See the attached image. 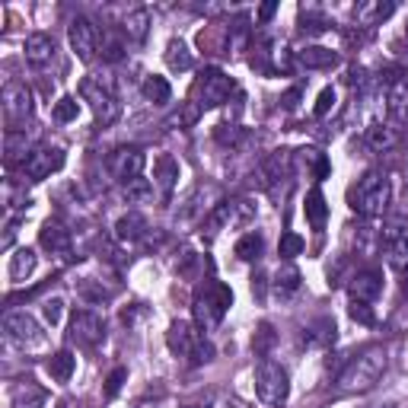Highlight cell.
<instances>
[{
	"mask_svg": "<svg viewBox=\"0 0 408 408\" xmlns=\"http://www.w3.org/2000/svg\"><path fill=\"white\" fill-rule=\"evenodd\" d=\"M386 348H380V344H373V348L361 351L357 357H351L348 367L338 373V389L341 392H367V389H373L376 382H380L382 370H386Z\"/></svg>",
	"mask_w": 408,
	"mask_h": 408,
	"instance_id": "cell-1",
	"label": "cell"
},
{
	"mask_svg": "<svg viewBox=\"0 0 408 408\" xmlns=\"http://www.w3.org/2000/svg\"><path fill=\"white\" fill-rule=\"evenodd\" d=\"M233 306V290L220 280H204L195 290V300H191V310H195V325L201 332H210L223 322L227 310Z\"/></svg>",
	"mask_w": 408,
	"mask_h": 408,
	"instance_id": "cell-2",
	"label": "cell"
},
{
	"mask_svg": "<svg viewBox=\"0 0 408 408\" xmlns=\"http://www.w3.org/2000/svg\"><path fill=\"white\" fill-rule=\"evenodd\" d=\"M166 344H169L172 354L191 357V363H208L210 357H214V348H210V341L204 338V332L198 329V325L185 322V319H178V322L169 325Z\"/></svg>",
	"mask_w": 408,
	"mask_h": 408,
	"instance_id": "cell-3",
	"label": "cell"
},
{
	"mask_svg": "<svg viewBox=\"0 0 408 408\" xmlns=\"http://www.w3.org/2000/svg\"><path fill=\"white\" fill-rule=\"evenodd\" d=\"M386 204H389V178L376 169H370L351 188V208L363 217H380L386 210Z\"/></svg>",
	"mask_w": 408,
	"mask_h": 408,
	"instance_id": "cell-4",
	"label": "cell"
},
{
	"mask_svg": "<svg viewBox=\"0 0 408 408\" xmlns=\"http://www.w3.org/2000/svg\"><path fill=\"white\" fill-rule=\"evenodd\" d=\"M287 392H290L287 370L274 361H259V367H255V395H259V402L274 408L287 399Z\"/></svg>",
	"mask_w": 408,
	"mask_h": 408,
	"instance_id": "cell-5",
	"label": "cell"
},
{
	"mask_svg": "<svg viewBox=\"0 0 408 408\" xmlns=\"http://www.w3.org/2000/svg\"><path fill=\"white\" fill-rule=\"evenodd\" d=\"M80 96L89 102V108H93L96 121H99L102 128L112 125V121L121 115V102H118V96H115V89L108 86V83L86 76V80L80 83Z\"/></svg>",
	"mask_w": 408,
	"mask_h": 408,
	"instance_id": "cell-6",
	"label": "cell"
},
{
	"mask_svg": "<svg viewBox=\"0 0 408 408\" xmlns=\"http://www.w3.org/2000/svg\"><path fill=\"white\" fill-rule=\"evenodd\" d=\"M70 341L83 344V348H96L99 341H106V319L96 310H76L70 316Z\"/></svg>",
	"mask_w": 408,
	"mask_h": 408,
	"instance_id": "cell-7",
	"label": "cell"
},
{
	"mask_svg": "<svg viewBox=\"0 0 408 408\" xmlns=\"http://www.w3.org/2000/svg\"><path fill=\"white\" fill-rule=\"evenodd\" d=\"M4 329H6V338L19 348L32 351V348H42L45 344V332L29 312H6L4 316Z\"/></svg>",
	"mask_w": 408,
	"mask_h": 408,
	"instance_id": "cell-8",
	"label": "cell"
},
{
	"mask_svg": "<svg viewBox=\"0 0 408 408\" xmlns=\"http://www.w3.org/2000/svg\"><path fill=\"white\" fill-rule=\"evenodd\" d=\"M233 89H236V83L230 80L220 67H208L201 76H198V96H201V102H198V106H201V108L223 106V102L230 99V93H233Z\"/></svg>",
	"mask_w": 408,
	"mask_h": 408,
	"instance_id": "cell-9",
	"label": "cell"
},
{
	"mask_svg": "<svg viewBox=\"0 0 408 408\" xmlns=\"http://www.w3.org/2000/svg\"><path fill=\"white\" fill-rule=\"evenodd\" d=\"M144 150L140 147H118V150L108 153L106 166L108 172H112V178H118V182H134V178H140V172H144Z\"/></svg>",
	"mask_w": 408,
	"mask_h": 408,
	"instance_id": "cell-10",
	"label": "cell"
},
{
	"mask_svg": "<svg viewBox=\"0 0 408 408\" xmlns=\"http://www.w3.org/2000/svg\"><path fill=\"white\" fill-rule=\"evenodd\" d=\"M382 252L392 268H408V220L395 217L382 227Z\"/></svg>",
	"mask_w": 408,
	"mask_h": 408,
	"instance_id": "cell-11",
	"label": "cell"
},
{
	"mask_svg": "<svg viewBox=\"0 0 408 408\" xmlns=\"http://www.w3.org/2000/svg\"><path fill=\"white\" fill-rule=\"evenodd\" d=\"M61 166H64V150H61V147L38 144L35 150L29 153V159L23 163V172L32 178V182H42V178H48L51 172H57Z\"/></svg>",
	"mask_w": 408,
	"mask_h": 408,
	"instance_id": "cell-12",
	"label": "cell"
},
{
	"mask_svg": "<svg viewBox=\"0 0 408 408\" xmlns=\"http://www.w3.org/2000/svg\"><path fill=\"white\" fill-rule=\"evenodd\" d=\"M67 38H70V48L76 51V57L80 61H93L96 51H99V32H96V26L89 23L86 16H74L67 26Z\"/></svg>",
	"mask_w": 408,
	"mask_h": 408,
	"instance_id": "cell-13",
	"label": "cell"
},
{
	"mask_svg": "<svg viewBox=\"0 0 408 408\" xmlns=\"http://www.w3.org/2000/svg\"><path fill=\"white\" fill-rule=\"evenodd\" d=\"M4 108L6 115H10V121H26L32 115V89L26 86V83L13 80L4 86Z\"/></svg>",
	"mask_w": 408,
	"mask_h": 408,
	"instance_id": "cell-14",
	"label": "cell"
},
{
	"mask_svg": "<svg viewBox=\"0 0 408 408\" xmlns=\"http://www.w3.org/2000/svg\"><path fill=\"white\" fill-rule=\"evenodd\" d=\"M26 61L35 64V67H45V64L55 61V38L48 32H32L26 35Z\"/></svg>",
	"mask_w": 408,
	"mask_h": 408,
	"instance_id": "cell-15",
	"label": "cell"
},
{
	"mask_svg": "<svg viewBox=\"0 0 408 408\" xmlns=\"http://www.w3.org/2000/svg\"><path fill=\"white\" fill-rule=\"evenodd\" d=\"M35 150L32 147V137L26 134V128H6V134H4V153H6V163H19V159H29V153Z\"/></svg>",
	"mask_w": 408,
	"mask_h": 408,
	"instance_id": "cell-16",
	"label": "cell"
},
{
	"mask_svg": "<svg viewBox=\"0 0 408 408\" xmlns=\"http://www.w3.org/2000/svg\"><path fill=\"white\" fill-rule=\"evenodd\" d=\"M382 290V274L380 271H357L354 278H351V300H363V303H370V300H376Z\"/></svg>",
	"mask_w": 408,
	"mask_h": 408,
	"instance_id": "cell-17",
	"label": "cell"
},
{
	"mask_svg": "<svg viewBox=\"0 0 408 408\" xmlns=\"http://www.w3.org/2000/svg\"><path fill=\"white\" fill-rule=\"evenodd\" d=\"M42 249H48L51 255H70V230H64L57 220H48L38 233Z\"/></svg>",
	"mask_w": 408,
	"mask_h": 408,
	"instance_id": "cell-18",
	"label": "cell"
},
{
	"mask_svg": "<svg viewBox=\"0 0 408 408\" xmlns=\"http://www.w3.org/2000/svg\"><path fill=\"white\" fill-rule=\"evenodd\" d=\"M389 118L392 125L408 128V76L389 86Z\"/></svg>",
	"mask_w": 408,
	"mask_h": 408,
	"instance_id": "cell-19",
	"label": "cell"
},
{
	"mask_svg": "<svg viewBox=\"0 0 408 408\" xmlns=\"http://www.w3.org/2000/svg\"><path fill=\"white\" fill-rule=\"evenodd\" d=\"M297 61L310 70H329V67H335L341 57H338V51L322 48V45H306L303 51H297Z\"/></svg>",
	"mask_w": 408,
	"mask_h": 408,
	"instance_id": "cell-20",
	"label": "cell"
},
{
	"mask_svg": "<svg viewBox=\"0 0 408 408\" xmlns=\"http://www.w3.org/2000/svg\"><path fill=\"white\" fill-rule=\"evenodd\" d=\"M144 233H147V220L137 210H128V214L118 217V223H115V239L118 242H137Z\"/></svg>",
	"mask_w": 408,
	"mask_h": 408,
	"instance_id": "cell-21",
	"label": "cell"
},
{
	"mask_svg": "<svg viewBox=\"0 0 408 408\" xmlns=\"http://www.w3.org/2000/svg\"><path fill=\"white\" fill-rule=\"evenodd\" d=\"M293 169V159H290V150H274L271 157L265 159V178L268 185L280 182V178H287Z\"/></svg>",
	"mask_w": 408,
	"mask_h": 408,
	"instance_id": "cell-22",
	"label": "cell"
},
{
	"mask_svg": "<svg viewBox=\"0 0 408 408\" xmlns=\"http://www.w3.org/2000/svg\"><path fill=\"white\" fill-rule=\"evenodd\" d=\"M303 210H306V220L312 223V230H322L325 227V217H329V204H325V195L319 188H312L303 201Z\"/></svg>",
	"mask_w": 408,
	"mask_h": 408,
	"instance_id": "cell-23",
	"label": "cell"
},
{
	"mask_svg": "<svg viewBox=\"0 0 408 408\" xmlns=\"http://www.w3.org/2000/svg\"><path fill=\"white\" fill-rule=\"evenodd\" d=\"M392 13H395L392 0H389V4H361V6H354V19L361 26H376L386 16H392Z\"/></svg>",
	"mask_w": 408,
	"mask_h": 408,
	"instance_id": "cell-24",
	"label": "cell"
},
{
	"mask_svg": "<svg viewBox=\"0 0 408 408\" xmlns=\"http://www.w3.org/2000/svg\"><path fill=\"white\" fill-rule=\"evenodd\" d=\"M153 178H157V185L163 188V195H169L172 185H176V178H178V163L169 157V153H163V157L157 159V166H153Z\"/></svg>",
	"mask_w": 408,
	"mask_h": 408,
	"instance_id": "cell-25",
	"label": "cell"
},
{
	"mask_svg": "<svg viewBox=\"0 0 408 408\" xmlns=\"http://www.w3.org/2000/svg\"><path fill=\"white\" fill-rule=\"evenodd\" d=\"M147 29H150V13L147 10H131L125 16V23H121V32H125L128 38H134V42H144Z\"/></svg>",
	"mask_w": 408,
	"mask_h": 408,
	"instance_id": "cell-26",
	"label": "cell"
},
{
	"mask_svg": "<svg viewBox=\"0 0 408 408\" xmlns=\"http://www.w3.org/2000/svg\"><path fill=\"white\" fill-rule=\"evenodd\" d=\"M74 367H76V357L70 351H57L55 357H48V373L57 382H67L74 376Z\"/></svg>",
	"mask_w": 408,
	"mask_h": 408,
	"instance_id": "cell-27",
	"label": "cell"
},
{
	"mask_svg": "<svg viewBox=\"0 0 408 408\" xmlns=\"http://www.w3.org/2000/svg\"><path fill=\"white\" fill-rule=\"evenodd\" d=\"M35 271V252H32V249H16V252H13V259H10V278L13 280H26L29 278V274Z\"/></svg>",
	"mask_w": 408,
	"mask_h": 408,
	"instance_id": "cell-28",
	"label": "cell"
},
{
	"mask_svg": "<svg viewBox=\"0 0 408 408\" xmlns=\"http://www.w3.org/2000/svg\"><path fill=\"white\" fill-rule=\"evenodd\" d=\"M274 344H278V332L271 329V322H261L259 329H255V335H252V351H255V357L268 361V354H271Z\"/></svg>",
	"mask_w": 408,
	"mask_h": 408,
	"instance_id": "cell-29",
	"label": "cell"
},
{
	"mask_svg": "<svg viewBox=\"0 0 408 408\" xmlns=\"http://www.w3.org/2000/svg\"><path fill=\"white\" fill-rule=\"evenodd\" d=\"M144 96L150 102H157V106H166V102L172 99V86H169V80L166 76H157V74H150L144 80Z\"/></svg>",
	"mask_w": 408,
	"mask_h": 408,
	"instance_id": "cell-30",
	"label": "cell"
},
{
	"mask_svg": "<svg viewBox=\"0 0 408 408\" xmlns=\"http://www.w3.org/2000/svg\"><path fill=\"white\" fill-rule=\"evenodd\" d=\"M166 64H169L172 70H191V51L182 38H172V42L166 45Z\"/></svg>",
	"mask_w": 408,
	"mask_h": 408,
	"instance_id": "cell-31",
	"label": "cell"
},
{
	"mask_svg": "<svg viewBox=\"0 0 408 408\" xmlns=\"http://www.w3.org/2000/svg\"><path fill=\"white\" fill-rule=\"evenodd\" d=\"M236 259L239 261H255L261 255V236L259 233H246L239 242H236Z\"/></svg>",
	"mask_w": 408,
	"mask_h": 408,
	"instance_id": "cell-32",
	"label": "cell"
},
{
	"mask_svg": "<svg viewBox=\"0 0 408 408\" xmlns=\"http://www.w3.org/2000/svg\"><path fill=\"white\" fill-rule=\"evenodd\" d=\"M335 322H332V319H319L316 325H310V341L312 344H335Z\"/></svg>",
	"mask_w": 408,
	"mask_h": 408,
	"instance_id": "cell-33",
	"label": "cell"
},
{
	"mask_svg": "<svg viewBox=\"0 0 408 408\" xmlns=\"http://www.w3.org/2000/svg\"><path fill=\"white\" fill-rule=\"evenodd\" d=\"M300 29H303L306 35H319V32L329 29V19H325L322 13L306 10V6H303V13H300Z\"/></svg>",
	"mask_w": 408,
	"mask_h": 408,
	"instance_id": "cell-34",
	"label": "cell"
},
{
	"mask_svg": "<svg viewBox=\"0 0 408 408\" xmlns=\"http://www.w3.org/2000/svg\"><path fill=\"white\" fill-rule=\"evenodd\" d=\"M367 144L373 147V150H386V147L395 144V134L389 131L386 125H370L367 128Z\"/></svg>",
	"mask_w": 408,
	"mask_h": 408,
	"instance_id": "cell-35",
	"label": "cell"
},
{
	"mask_svg": "<svg viewBox=\"0 0 408 408\" xmlns=\"http://www.w3.org/2000/svg\"><path fill=\"white\" fill-rule=\"evenodd\" d=\"M303 249H306V242H303V236H300V233H284V236H280V242H278V255L284 261H290L293 255H300Z\"/></svg>",
	"mask_w": 408,
	"mask_h": 408,
	"instance_id": "cell-36",
	"label": "cell"
},
{
	"mask_svg": "<svg viewBox=\"0 0 408 408\" xmlns=\"http://www.w3.org/2000/svg\"><path fill=\"white\" fill-rule=\"evenodd\" d=\"M274 284H278L280 290H297L300 287V268L290 265V261H284V265L278 268V274H274Z\"/></svg>",
	"mask_w": 408,
	"mask_h": 408,
	"instance_id": "cell-37",
	"label": "cell"
},
{
	"mask_svg": "<svg viewBox=\"0 0 408 408\" xmlns=\"http://www.w3.org/2000/svg\"><path fill=\"white\" fill-rule=\"evenodd\" d=\"M13 408H45V392L42 389H32V386H23L13 399Z\"/></svg>",
	"mask_w": 408,
	"mask_h": 408,
	"instance_id": "cell-38",
	"label": "cell"
},
{
	"mask_svg": "<svg viewBox=\"0 0 408 408\" xmlns=\"http://www.w3.org/2000/svg\"><path fill=\"white\" fill-rule=\"evenodd\" d=\"M76 112H80V102L74 99V96H64V99H57L55 102V121H61V125H67V121H74L76 118Z\"/></svg>",
	"mask_w": 408,
	"mask_h": 408,
	"instance_id": "cell-39",
	"label": "cell"
},
{
	"mask_svg": "<svg viewBox=\"0 0 408 408\" xmlns=\"http://www.w3.org/2000/svg\"><path fill=\"white\" fill-rule=\"evenodd\" d=\"M76 293H80L83 300H86L89 306H96V303H102V300H108V290H102V287H96L93 280H80V284H76Z\"/></svg>",
	"mask_w": 408,
	"mask_h": 408,
	"instance_id": "cell-40",
	"label": "cell"
},
{
	"mask_svg": "<svg viewBox=\"0 0 408 408\" xmlns=\"http://www.w3.org/2000/svg\"><path fill=\"white\" fill-rule=\"evenodd\" d=\"M348 312H351V319H354V322H361V325H373V322H376V316H373V310H370V303H363V300H351Z\"/></svg>",
	"mask_w": 408,
	"mask_h": 408,
	"instance_id": "cell-41",
	"label": "cell"
},
{
	"mask_svg": "<svg viewBox=\"0 0 408 408\" xmlns=\"http://www.w3.org/2000/svg\"><path fill=\"white\" fill-rule=\"evenodd\" d=\"M214 137H217V144H223V147H239L242 144V131L236 125H220L214 131Z\"/></svg>",
	"mask_w": 408,
	"mask_h": 408,
	"instance_id": "cell-42",
	"label": "cell"
},
{
	"mask_svg": "<svg viewBox=\"0 0 408 408\" xmlns=\"http://www.w3.org/2000/svg\"><path fill=\"white\" fill-rule=\"evenodd\" d=\"M125 380H128V370L125 367H115L112 373H108V380H106V395H108V399H115V395L121 392Z\"/></svg>",
	"mask_w": 408,
	"mask_h": 408,
	"instance_id": "cell-43",
	"label": "cell"
},
{
	"mask_svg": "<svg viewBox=\"0 0 408 408\" xmlns=\"http://www.w3.org/2000/svg\"><path fill=\"white\" fill-rule=\"evenodd\" d=\"M332 106H335V89L325 86L322 93H319L316 108H312V112H316V118H322V115H329V112H332Z\"/></svg>",
	"mask_w": 408,
	"mask_h": 408,
	"instance_id": "cell-44",
	"label": "cell"
},
{
	"mask_svg": "<svg viewBox=\"0 0 408 408\" xmlns=\"http://www.w3.org/2000/svg\"><path fill=\"white\" fill-rule=\"evenodd\" d=\"M61 312H64V300H61V297L45 300V322H48V325H57V322H61Z\"/></svg>",
	"mask_w": 408,
	"mask_h": 408,
	"instance_id": "cell-45",
	"label": "cell"
},
{
	"mask_svg": "<svg viewBox=\"0 0 408 408\" xmlns=\"http://www.w3.org/2000/svg\"><path fill=\"white\" fill-rule=\"evenodd\" d=\"M102 57H106V61H121V57H125V48H121V42H115V38H106V42H102Z\"/></svg>",
	"mask_w": 408,
	"mask_h": 408,
	"instance_id": "cell-46",
	"label": "cell"
},
{
	"mask_svg": "<svg viewBox=\"0 0 408 408\" xmlns=\"http://www.w3.org/2000/svg\"><path fill=\"white\" fill-rule=\"evenodd\" d=\"M125 191H128V198H147L150 195V182L140 176V178H134V182H128Z\"/></svg>",
	"mask_w": 408,
	"mask_h": 408,
	"instance_id": "cell-47",
	"label": "cell"
},
{
	"mask_svg": "<svg viewBox=\"0 0 408 408\" xmlns=\"http://www.w3.org/2000/svg\"><path fill=\"white\" fill-rule=\"evenodd\" d=\"M300 96H303V89H300V86H290L284 96H280V108H287V112H293V108L300 106Z\"/></svg>",
	"mask_w": 408,
	"mask_h": 408,
	"instance_id": "cell-48",
	"label": "cell"
},
{
	"mask_svg": "<svg viewBox=\"0 0 408 408\" xmlns=\"http://www.w3.org/2000/svg\"><path fill=\"white\" fill-rule=\"evenodd\" d=\"M252 297L265 303V274H252Z\"/></svg>",
	"mask_w": 408,
	"mask_h": 408,
	"instance_id": "cell-49",
	"label": "cell"
},
{
	"mask_svg": "<svg viewBox=\"0 0 408 408\" xmlns=\"http://www.w3.org/2000/svg\"><path fill=\"white\" fill-rule=\"evenodd\" d=\"M278 13V4L274 0H268V4H261V10H259V23H268V19Z\"/></svg>",
	"mask_w": 408,
	"mask_h": 408,
	"instance_id": "cell-50",
	"label": "cell"
},
{
	"mask_svg": "<svg viewBox=\"0 0 408 408\" xmlns=\"http://www.w3.org/2000/svg\"><path fill=\"white\" fill-rule=\"evenodd\" d=\"M13 236H16V220H13L10 227H6V236H4V249H10V246H13Z\"/></svg>",
	"mask_w": 408,
	"mask_h": 408,
	"instance_id": "cell-51",
	"label": "cell"
},
{
	"mask_svg": "<svg viewBox=\"0 0 408 408\" xmlns=\"http://www.w3.org/2000/svg\"><path fill=\"white\" fill-rule=\"evenodd\" d=\"M61 408H83V405H80V402L70 399V402H61Z\"/></svg>",
	"mask_w": 408,
	"mask_h": 408,
	"instance_id": "cell-52",
	"label": "cell"
},
{
	"mask_svg": "<svg viewBox=\"0 0 408 408\" xmlns=\"http://www.w3.org/2000/svg\"><path fill=\"white\" fill-rule=\"evenodd\" d=\"M223 408H246V405H242V402H236V399H230V402H227V405H223Z\"/></svg>",
	"mask_w": 408,
	"mask_h": 408,
	"instance_id": "cell-53",
	"label": "cell"
},
{
	"mask_svg": "<svg viewBox=\"0 0 408 408\" xmlns=\"http://www.w3.org/2000/svg\"><path fill=\"white\" fill-rule=\"evenodd\" d=\"M405 42H408V29H405Z\"/></svg>",
	"mask_w": 408,
	"mask_h": 408,
	"instance_id": "cell-54",
	"label": "cell"
},
{
	"mask_svg": "<svg viewBox=\"0 0 408 408\" xmlns=\"http://www.w3.org/2000/svg\"><path fill=\"white\" fill-rule=\"evenodd\" d=\"M188 408H198V405H188Z\"/></svg>",
	"mask_w": 408,
	"mask_h": 408,
	"instance_id": "cell-55",
	"label": "cell"
}]
</instances>
